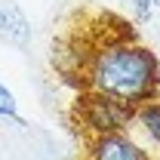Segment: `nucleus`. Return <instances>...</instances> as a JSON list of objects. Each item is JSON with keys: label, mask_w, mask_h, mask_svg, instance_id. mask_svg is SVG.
<instances>
[{"label": "nucleus", "mask_w": 160, "mask_h": 160, "mask_svg": "<svg viewBox=\"0 0 160 160\" xmlns=\"http://www.w3.org/2000/svg\"><path fill=\"white\" fill-rule=\"evenodd\" d=\"M0 40L19 49L31 43V22L12 0H0Z\"/></svg>", "instance_id": "obj_4"}, {"label": "nucleus", "mask_w": 160, "mask_h": 160, "mask_svg": "<svg viewBox=\"0 0 160 160\" xmlns=\"http://www.w3.org/2000/svg\"><path fill=\"white\" fill-rule=\"evenodd\" d=\"M154 160H160V154H154Z\"/></svg>", "instance_id": "obj_9"}, {"label": "nucleus", "mask_w": 160, "mask_h": 160, "mask_svg": "<svg viewBox=\"0 0 160 160\" xmlns=\"http://www.w3.org/2000/svg\"><path fill=\"white\" fill-rule=\"evenodd\" d=\"M154 6H157V9H160V0H154Z\"/></svg>", "instance_id": "obj_8"}, {"label": "nucleus", "mask_w": 160, "mask_h": 160, "mask_svg": "<svg viewBox=\"0 0 160 160\" xmlns=\"http://www.w3.org/2000/svg\"><path fill=\"white\" fill-rule=\"evenodd\" d=\"M129 6H132V12H136L139 22H148L151 12H154V0H129Z\"/></svg>", "instance_id": "obj_7"}, {"label": "nucleus", "mask_w": 160, "mask_h": 160, "mask_svg": "<svg viewBox=\"0 0 160 160\" xmlns=\"http://www.w3.org/2000/svg\"><path fill=\"white\" fill-rule=\"evenodd\" d=\"M132 132H136L148 148H157V151H160V99L145 102L142 108H136Z\"/></svg>", "instance_id": "obj_5"}, {"label": "nucleus", "mask_w": 160, "mask_h": 160, "mask_svg": "<svg viewBox=\"0 0 160 160\" xmlns=\"http://www.w3.org/2000/svg\"><path fill=\"white\" fill-rule=\"evenodd\" d=\"M86 160H154L151 148L129 129L86 142Z\"/></svg>", "instance_id": "obj_3"}, {"label": "nucleus", "mask_w": 160, "mask_h": 160, "mask_svg": "<svg viewBox=\"0 0 160 160\" xmlns=\"http://www.w3.org/2000/svg\"><path fill=\"white\" fill-rule=\"evenodd\" d=\"M80 83L89 92L142 108L160 99V59L132 37H105L92 43Z\"/></svg>", "instance_id": "obj_1"}, {"label": "nucleus", "mask_w": 160, "mask_h": 160, "mask_svg": "<svg viewBox=\"0 0 160 160\" xmlns=\"http://www.w3.org/2000/svg\"><path fill=\"white\" fill-rule=\"evenodd\" d=\"M132 117H136V108L117 99H108V96H99V92H89V89H83L74 102V120L89 139L111 136V132H129Z\"/></svg>", "instance_id": "obj_2"}, {"label": "nucleus", "mask_w": 160, "mask_h": 160, "mask_svg": "<svg viewBox=\"0 0 160 160\" xmlns=\"http://www.w3.org/2000/svg\"><path fill=\"white\" fill-rule=\"evenodd\" d=\"M0 117H6V120H16V123H22V117H19V102H16L12 89H9L6 83H0Z\"/></svg>", "instance_id": "obj_6"}]
</instances>
